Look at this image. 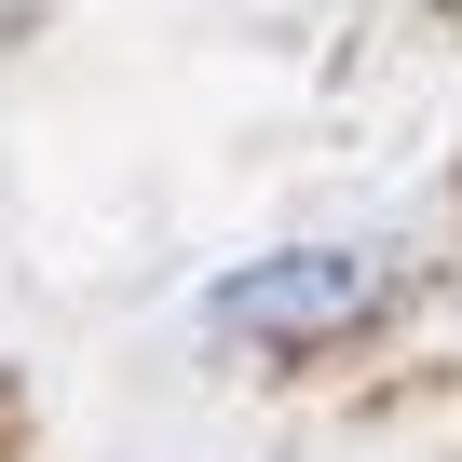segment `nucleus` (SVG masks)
I'll list each match as a JSON object with an SVG mask.
<instances>
[{
  "instance_id": "f257e3e1",
  "label": "nucleus",
  "mask_w": 462,
  "mask_h": 462,
  "mask_svg": "<svg viewBox=\"0 0 462 462\" xmlns=\"http://www.w3.org/2000/svg\"><path fill=\"white\" fill-rule=\"evenodd\" d=\"M367 313H381V259H354V245H273V259H245V273L204 286V327L259 340V354H327Z\"/></svg>"
}]
</instances>
